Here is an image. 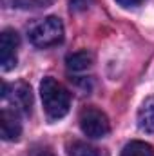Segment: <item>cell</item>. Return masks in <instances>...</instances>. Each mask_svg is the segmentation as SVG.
Segmentation results:
<instances>
[{"label":"cell","instance_id":"12","mask_svg":"<svg viewBox=\"0 0 154 156\" xmlns=\"http://www.w3.org/2000/svg\"><path fill=\"white\" fill-rule=\"evenodd\" d=\"M29 156H56V154L49 147H35V149H31Z\"/></svg>","mask_w":154,"mask_h":156},{"label":"cell","instance_id":"13","mask_svg":"<svg viewBox=\"0 0 154 156\" xmlns=\"http://www.w3.org/2000/svg\"><path fill=\"white\" fill-rule=\"evenodd\" d=\"M120 5H123V7H136V5H140L143 0H116Z\"/></svg>","mask_w":154,"mask_h":156},{"label":"cell","instance_id":"10","mask_svg":"<svg viewBox=\"0 0 154 156\" xmlns=\"http://www.w3.org/2000/svg\"><path fill=\"white\" fill-rule=\"evenodd\" d=\"M67 154L69 156H100V151L93 145H89L87 142L75 140L67 144Z\"/></svg>","mask_w":154,"mask_h":156},{"label":"cell","instance_id":"6","mask_svg":"<svg viewBox=\"0 0 154 156\" xmlns=\"http://www.w3.org/2000/svg\"><path fill=\"white\" fill-rule=\"evenodd\" d=\"M0 134L7 142H15L22 134V123L15 109L4 107L0 113Z\"/></svg>","mask_w":154,"mask_h":156},{"label":"cell","instance_id":"4","mask_svg":"<svg viewBox=\"0 0 154 156\" xmlns=\"http://www.w3.org/2000/svg\"><path fill=\"white\" fill-rule=\"evenodd\" d=\"M2 98L9 100V104L15 107V111H20L24 115L31 113L33 107V93L31 87L26 82H16V83H2Z\"/></svg>","mask_w":154,"mask_h":156},{"label":"cell","instance_id":"11","mask_svg":"<svg viewBox=\"0 0 154 156\" xmlns=\"http://www.w3.org/2000/svg\"><path fill=\"white\" fill-rule=\"evenodd\" d=\"M69 4L73 11H85L93 4V0H69Z\"/></svg>","mask_w":154,"mask_h":156},{"label":"cell","instance_id":"2","mask_svg":"<svg viewBox=\"0 0 154 156\" xmlns=\"http://www.w3.org/2000/svg\"><path fill=\"white\" fill-rule=\"evenodd\" d=\"M29 40L37 47H53L64 40V24L58 16H47L38 20L29 29Z\"/></svg>","mask_w":154,"mask_h":156},{"label":"cell","instance_id":"8","mask_svg":"<svg viewBox=\"0 0 154 156\" xmlns=\"http://www.w3.org/2000/svg\"><path fill=\"white\" fill-rule=\"evenodd\" d=\"M65 66L71 71H85L93 66V55L89 51H76L67 55L65 58Z\"/></svg>","mask_w":154,"mask_h":156},{"label":"cell","instance_id":"9","mask_svg":"<svg viewBox=\"0 0 154 156\" xmlns=\"http://www.w3.org/2000/svg\"><path fill=\"white\" fill-rule=\"evenodd\" d=\"M120 156H154V147L147 142L132 140L123 147Z\"/></svg>","mask_w":154,"mask_h":156},{"label":"cell","instance_id":"3","mask_svg":"<svg viewBox=\"0 0 154 156\" xmlns=\"http://www.w3.org/2000/svg\"><path fill=\"white\" fill-rule=\"evenodd\" d=\"M80 129L83 131L85 136L89 138H103L109 134L111 131V125H109V118L103 111L89 105V107H83L82 113H80Z\"/></svg>","mask_w":154,"mask_h":156},{"label":"cell","instance_id":"7","mask_svg":"<svg viewBox=\"0 0 154 156\" xmlns=\"http://www.w3.org/2000/svg\"><path fill=\"white\" fill-rule=\"evenodd\" d=\"M138 125L145 133H154V96L147 98L138 111Z\"/></svg>","mask_w":154,"mask_h":156},{"label":"cell","instance_id":"5","mask_svg":"<svg viewBox=\"0 0 154 156\" xmlns=\"http://www.w3.org/2000/svg\"><path fill=\"white\" fill-rule=\"evenodd\" d=\"M20 38L15 29H4L0 35V66L4 71H9L16 66V49Z\"/></svg>","mask_w":154,"mask_h":156},{"label":"cell","instance_id":"1","mask_svg":"<svg viewBox=\"0 0 154 156\" xmlns=\"http://www.w3.org/2000/svg\"><path fill=\"white\" fill-rule=\"evenodd\" d=\"M40 94H42V104L49 118H62L69 113L71 107V94L69 91L58 83L54 78H44L40 83Z\"/></svg>","mask_w":154,"mask_h":156}]
</instances>
